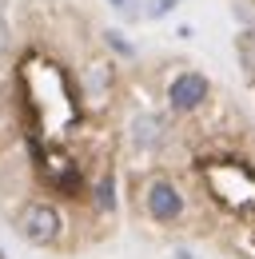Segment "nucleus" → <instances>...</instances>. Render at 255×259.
Here are the masks:
<instances>
[{
	"label": "nucleus",
	"instance_id": "2",
	"mask_svg": "<svg viewBox=\"0 0 255 259\" xmlns=\"http://www.w3.org/2000/svg\"><path fill=\"white\" fill-rule=\"evenodd\" d=\"M211 96V84H207V76L203 72H180L172 84H167V108L176 112V116H188L195 108H203V100Z\"/></svg>",
	"mask_w": 255,
	"mask_h": 259
},
{
	"label": "nucleus",
	"instance_id": "10",
	"mask_svg": "<svg viewBox=\"0 0 255 259\" xmlns=\"http://www.w3.org/2000/svg\"><path fill=\"white\" fill-rule=\"evenodd\" d=\"M108 44H112L120 56H132V44H124V40H120V32H108Z\"/></svg>",
	"mask_w": 255,
	"mask_h": 259
},
{
	"label": "nucleus",
	"instance_id": "11",
	"mask_svg": "<svg viewBox=\"0 0 255 259\" xmlns=\"http://www.w3.org/2000/svg\"><path fill=\"white\" fill-rule=\"evenodd\" d=\"M124 4H128V0H116V8H124Z\"/></svg>",
	"mask_w": 255,
	"mask_h": 259
},
{
	"label": "nucleus",
	"instance_id": "5",
	"mask_svg": "<svg viewBox=\"0 0 255 259\" xmlns=\"http://www.w3.org/2000/svg\"><path fill=\"white\" fill-rule=\"evenodd\" d=\"M128 140H132L136 152H156L159 144H163V116H156V112H140V116H132Z\"/></svg>",
	"mask_w": 255,
	"mask_h": 259
},
{
	"label": "nucleus",
	"instance_id": "7",
	"mask_svg": "<svg viewBox=\"0 0 255 259\" xmlns=\"http://www.w3.org/2000/svg\"><path fill=\"white\" fill-rule=\"evenodd\" d=\"M235 48H239V56H243L247 76H255V32H243L239 40H235Z\"/></svg>",
	"mask_w": 255,
	"mask_h": 259
},
{
	"label": "nucleus",
	"instance_id": "6",
	"mask_svg": "<svg viewBox=\"0 0 255 259\" xmlns=\"http://www.w3.org/2000/svg\"><path fill=\"white\" fill-rule=\"evenodd\" d=\"M96 203H100L104 211H112V207H116V176H112V171L96 184Z\"/></svg>",
	"mask_w": 255,
	"mask_h": 259
},
{
	"label": "nucleus",
	"instance_id": "1",
	"mask_svg": "<svg viewBox=\"0 0 255 259\" xmlns=\"http://www.w3.org/2000/svg\"><path fill=\"white\" fill-rule=\"evenodd\" d=\"M16 231L28 239L32 247H52V243H60V235H64V220L56 211V203L28 199L20 207V215H16Z\"/></svg>",
	"mask_w": 255,
	"mask_h": 259
},
{
	"label": "nucleus",
	"instance_id": "4",
	"mask_svg": "<svg viewBox=\"0 0 255 259\" xmlns=\"http://www.w3.org/2000/svg\"><path fill=\"white\" fill-rule=\"evenodd\" d=\"M144 211L156 220V224H176L184 215V192L172 184V180H152L148 192H144Z\"/></svg>",
	"mask_w": 255,
	"mask_h": 259
},
{
	"label": "nucleus",
	"instance_id": "8",
	"mask_svg": "<svg viewBox=\"0 0 255 259\" xmlns=\"http://www.w3.org/2000/svg\"><path fill=\"white\" fill-rule=\"evenodd\" d=\"M176 4H180V0H152V8H148V16H152V20H156V16H167V12L176 8Z\"/></svg>",
	"mask_w": 255,
	"mask_h": 259
},
{
	"label": "nucleus",
	"instance_id": "3",
	"mask_svg": "<svg viewBox=\"0 0 255 259\" xmlns=\"http://www.w3.org/2000/svg\"><path fill=\"white\" fill-rule=\"evenodd\" d=\"M80 92H84V100H88L92 112L108 108V100L116 92V64L104 60V56H100V60H88L84 72H80Z\"/></svg>",
	"mask_w": 255,
	"mask_h": 259
},
{
	"label": "nucleus",
	"instance_id": "9",
	"mask_svg": "<svg viewBox=\"0 0 255 259\" xmlns=\"http://www.w3.org/2000/svg\"><path fill=\"white\" fill-rule=\"evenodd\" d=\"M8 44H12V32H8V24H4V16H0V60L8 56Z\"/></svg>",
	"mask_w": 255,
	"mask_h": 259
}]
</instances>
